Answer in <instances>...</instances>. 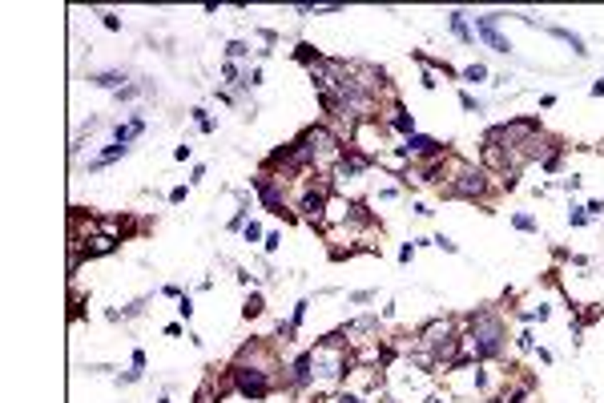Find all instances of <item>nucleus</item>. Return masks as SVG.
<instances>
[{
    "instance_id": "obj_1",
    "label": "nucleus",
    "mask_w": 604,
    "mask_h": 403,
    "mask_svg": "<svg viewBox=\"0 0 604 403\" xmlns=\"http://www.w3.org/2000/svg\"><path fill=\"white\" fill-rule=\"evenodd\" d=\"M471 347H475V359L500 355V347H503V327L495 323L492 314H475V323H471Z\"/></svg>"
},
{
    "instance_id": "obj_2",
    "label": "nucleus",
    "mask_w": 604,
    "mask_h": 403,
    "mask_svg": "<svg viewBox=\"0 0 604 403\" xmlns=\"http://www.w3.org/2000/svg\"><path fill=\"white\" fill-rule=\"evenodd\" d=\"M234 383H238V392L250 395V399H262V395L270 392V379L258 367H238L234 371Z\"/></svg>"
},
{
    "instance_id": "obj_3",
    "label": "nucleus",
    "mask_w": 604,
    "mask_h": 403,
    "mask_svg": "<svg viewBox=\"0 0 604 403\" xmlns=\"http://www.w3.org/2000/svg\"><path fill=\"white\" fill-rule=\"evenodd\" d=\"M536 134V121H515V125H500V129H492L488 134V146H495V141H524V137Z\"/></svg>"
},
{
    "instance_id": "obj_4",
    "label": "nucleus",
    "mask_w": 604,
    "mask_h": 403,
    "mask_svg": "<svg viewBox=\"0 0 604 403\" xmlns=\"http://www.w3.org/2000/svg\"><path fill=\"white\" fill-rule=\"evenodd\" d=\"M451 190H455L459 198H480V194L488 190V178H483L480 169H463V174H459V181L451 186Z\"/></svg>"
},
{
    "instance_id": "obj_5",
    "label": "nucleus",
    "mask_w": 604,
    "mask_h": 403,
    "mask_svg": "<svg viewBox=\"0 0 604 403\" xmlns=\"http://www.w3.org/2000/svg\"><path fill=\"white\" fill-rule=\"evenodd\" d=\"M331 347H335V335H331V339L323 343V347H318V351L311 355V363L318 367V375H338V371H343V359H335V355H331Z\"/></svg>"
},
{
    "instance_id": "obj_6",
    "label": "nucleus",
    "mask_w": 604,
    "mask_h": 403,
    "mask_svg": "<svg viewBox=\"0 0 604 403\" xmlns=\"http://www.w3.org/2000/svg\"><path fill=\"white\" fill-rule=\"evenodd\" d=\"M323 206H326V194H323V190H314V194H306V198H302V214H306V218H318V214H323Z\"/></svg>"
},
{
    "instance_id": "obj_7",
    "label": "nucleus",
    "mask_w": 604,
    "mask_h": 403,
    "mask_svg": "<svg viewBox=\"0 0 604 403\" xmlns=\"http://www.w3.org/2000/svg\"><path fill=\"white\" fill-rule=\"evenodd\" d=\"M258 194H262V201H266V206H270V210H274V214H282V194L274 190V186H270L266 178L258 181Z\"/></svg>"
},
{
    "instance_id": "obj_8",
    "label": "nucleus",
    "mask_w": 604,
    "mask_h": 403,
    "mask_svg": "<svg viewBox=\"0 0 604 403\" xmlns=\"http://www.w3.org/2000/svg\"><path fill=\"white\" fill-rule=\"evenodd\" d=\"M480 36H483V41H488L492 49H500V53H508V49H512V45H508V41H503V36L492 29V24H480Z\"/></svg>"
},
{
    "instance_id": "obj_9",
    "label": "nucleus",
    "mask_w": 604,
    "mask_h": 403,
    "mask_svg": "<svg viewBox=\"0 0 604 403\" xmlns=\"http://www.w3.org/2000/svg\"><path fill=\"white\" fill-rule=\"evenodd\" d=\"M93 85H101V89H121V85H125V73H97V77H93Z\"/></svg>"
},
{
    "instance_id": "obj_10",
    "label": "nucleus",
    "mask_w": 604,
    "mask_h": 403,
    "mask_svg": "<svg viewBox=\"0 0 604 403\" xmlns=\"http://www.w3.org/2000/svg\"><path fill=\"white\" fill-rule=\"evenodd\" d=\"M407 149H411V154H439V141H431V137H411Z\"/></svg>"
},
{
    "instance_id": "obj_11",
    "label": "nucleus",
    "mask_w": 604,
    "mask_h": 403,
    "mask_svg": "<svg viewBox=\"0 0 604 403\" xmlns=\"http://www.w3.org/2000/svg\"><path fill=\"white\" fill-rule=\"evenodd\" d=\"M137 134H141V117H134L129 125H117V146H125V141L137 137Z\"/></svg>"
},
{
    "instance_id": "obj_12",
    "label": "nucleus",
    "mask_w": 604,
    "mask_h": 403,
    "mask_svg": "<svg viewBox=\"0 0 604 403\" xmlns=\"http://www.w3.org/2000/svg\"><path fill=\"white\" fill-rule=\"evenodd\" d=\"M109 250H113V238H97L89 247V254H109Z\"/></svg>"
},
{
    "instance_id": "obj_13",
    "label": "nucleus",
    "mask_w": 604,
    "mask_h": 403,
    "mask_svg": "<svg viewBox=\"0 0 604 403\" xmlns=\"http://www.w3.org/2000/svg\"><path fill=\"white\" fill-rule=\"evenodd\" d=\"M254 314H262V299H258V294H250V302H246V319H254Z\"/></svg>"
},
{
    "instance_id": "obj_14",
    "label": "nucleus",
    "mask_w": 604,
    "mask_h": 403,
    "mask_svg": "<svg viewBox=\"0 0 604 403\" xmlns=\"http://www.w3.org/2000/svg\"><path fill=\"white\" fill-rule=\"evenodd\" d=\"M483 157H488V166H500V161H503L500 146H488V154H483Z\"/></svg>"
},
{
    "instance_id": "obj_15",
    "label": "nucleus",
    "mask_w": 604,
    "mask_h": 403,
    "mask_svg": "<svg viewBox=\"0 0 604 403\" xmlns=\"http://www.w3.org/2000/svg\"><path fill=\"white\" fill-rule=\"evenodd\" d=\"M483 77H488V69H483V65H471L468 69V81H483Z\"/></svg>"
},
{
    "instance_id": "obj_16",
    "label": "nucleus",
    "mask_w": 604,
    "mask_h": 403,
    "mask_svg": "<svg viewBox=\"0 0 604 403\" xmlns=\"http://www.w3.org/2000/svg\"><path fill=\"white\" fill-rule=\"evenodd\" d=\"M395 129H403V134L411 129V117H407V113H403V109H399V117H395Z\"/></svg>"
}]
</instances>
